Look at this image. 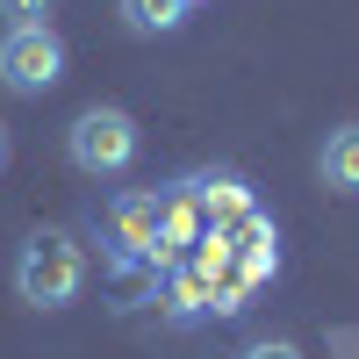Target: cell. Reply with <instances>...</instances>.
I'll list each match as a JSON object with an SVG mask.
<instances>
[{"instance_id": "obj_1", "label": "cell", "mask_w": 359, "mask_h": 359, "mask_svg": "<svg viewBox=\"0 0 359 359\" xmlns=\"http://www.w3.org/2000/svg\"><path fill=\"white\" fill-rule=\"evenodd\" d=\"M86 287V252L72 230H36L15 259V294L29 309H72Z\"/></svg>"}, {"instance_id": "obj_2", "label": "cell", "mask_w": 359, "mask_h": 359, "mask_svg": "<svg viewBox=\"0 0 359 359\" xmlns=\"http://www.w3.org/2000/svg\"><path fill=\"white\" fill-rule=\"evenodd\" d=\"M137 115L130 108H86L79 123H72V137H65V158L86 172V180H123L130 165H137Z\"/></svg>"}, {"instance_id": "obj_3", "label": "cell", "mask_w": 359, "mask_h": 359, "mask_svg": "<svg viewBox=\"0 0 359 359\" xmlns=\"http://www.w3.org/2000/svg\"><path fill=\"white\" fill-rule=\"evenodd\" d=\"M57 79H65V36H57L50 22H29V29H8V36H0V86H8V94L36 101Z\"/></svg>"}, {"instance_id": "obj_4", "label": "cell", "mask_w": 359, "mask_h": 359, "mask_svg": "<svg viewBox=\"0 0 359 359\" xmlns=\"http://www.w3.org/2000/svg\"><path fill=\"white\" fill-rule=\"evenodd\" d=\"M101 245H108L115 259H144V266H151V252H158V194H151V187L115 194L108 216H101Z\"/></svg>"}, {"instance_id": "obj_5", "label": "cell", "mask_w": 359, "mask_h": 359, "mask_svg": "<svg viewBox=\"0 0 359 359\" xmlns=\"http://www.w3.org/2000/svg\"><path fill=\"white\" fill-rule=\"evenodd\" d=\"M194 194H201L208 230H237L245 216H259V194H252L245 172H194Z\"/></svg>"}, {"instance_id": "obj_6", "label": "cell", "mask_w": 359, "mask_h": 359, "mask_svg": "<svg viewBox=\"0 0 359 359\" xmlns=\"http://www.w3.org/2000/svg\"><path fill=\"white\" fill-rule=\"evenodd\" d=\"M316 172H323V187H331V194H359V123H338L331 137H323Z\"/></svg>"}, {"instance_id": "obj_7", "label": "cell", "mask_w": 359, "mask_h": 359, "mask_svg": "<svg viewBox=\"0 0 359 359\" xmlns=\"http://www.w3.org/2000/svg\"><path fill=\"white\" fill-rule=\"evenodd\" d=\"M208 309H216V280H208L194 259H180L172 280H165V316H172V323H194V316H208Z\"/></svg>"}, {"instance_id": "obj_8", "label": "cell", "mask_w": 359, "mask_h": 359, "mask_svg": "<svg viewBox=\"0 0 359 359\" xmlns=\"http://www.w3.org/2000/svg\"><path fill=\"white\" fill-rule=\"evenodd\" d=\"M187 8L194 0H123V22L137 29V36H165V29L187 22Z\"/></svg>"}, {"instance_id": "obj_9", "label": "cell", "mask_w": 359, "mask_h": 359, "mask_svg": "<svg viewBox=\"0 0 359 359\" xmlns=\"http://www.w3.org/2000/svg\"><path fill=\"white\" fill-rule=\"evenodd\" d=\"M57 0H0V15H8V29H29V22H50Z\"/></svg>"}, {"instance_id": "obj_10", "label": "cell", "mask_w": 359, "mask_h": 359, "mask_svg": "<svg viewBox=\"0 0 359 359\" xmlns=\"http://www.w3.org/2000/svg\"><path fill=\"white\" fill-rule=\"evenodd\" d=\"M245 359H302V345H287V338H266V345H252Z\"/></svg>"}, {"instance_id": "obj_11", "label": "cell", "mask_w": 359, "mask_h": 359, "mask_svg": "<svg viewBox=\"0 0 359 359\" xmlns=\"http://www.w3.org/2000/svg\"><path fill=\"white\" fill-rule=\"evenodd\" d=\"M0 165H8V130H0Z\"/></svg>"}]
</instances>
